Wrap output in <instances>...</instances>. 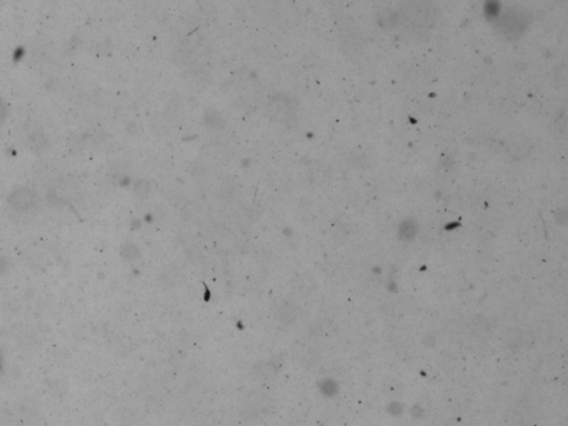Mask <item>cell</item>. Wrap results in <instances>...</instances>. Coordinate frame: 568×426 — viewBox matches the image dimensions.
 I'll return each mask as SVG.
<instances>
[{
  "mask_svg": "<svg viewBox=\"0 0 568 426\" xmlns=\"http://www.w3.org/2000/svg\"><path fill=\"white\" fill-rule=\"evenodd\" d=\"M404 27L410 34L415 35L418 37L422 31L432 28L434 21L433 8L425 3H413L405 8Z\"/></svg>",
  "mask_w": 568,
  "mask_h": 426,
  "instance_id": "1",
  "label": "cell"
},
{
  "mask_svg": "<svg viewBox=\"0 0 568 426\" xmlns=\"http://www.w3.org/2000/svg\"><path fill=\"white\" fill-rule=\"evenodd\" d=\"M529 23V17L523 9L512 8L500 18L496 27L506 39L516 40L522 37Z\"/></svg>",
  "mask_w": 568,
  "mask_h": 426,
  "instance_id": "2",
  "label": "cell"
},
{
  "mask_svg": "<svg viewBox=\"0 0 568 426\" xmlns=\"http://www.w3.org/2000/svg\"><path fill=\"white\" fill-rule=\"evenodd\" d=\"M9 204L18 211H28L36 204V195L28 188H19L9 197Z\"/></svg>",
  "mask_w": 568,
  "mask_h": 426,
  "instance_id": "3",
  "label": "cell"
},
{
  "mask_svg": "<svg viewBox=\"0 0 568 426\" xmlns=\"http://www.w3.org/2000/svg\"><path fill=\"white\" fill-rule=\"evenodd\" d=\"M29 144L35 151H43L46 149L47 140L41 133H34L32 136L29 137Z\"/></svg>",
  "mask_w": 568,
  "mask_h": 426,
  "instance_id": "4",
  "label": "cell"
},
{
  "mask_svg": "<svg viewBox=\"0 0 568 426\" xmlns=\"http://www.w3.org/2000/svg\"><path fill=\"white\" fill-rule=\"evenodd\" d=\"M206 120L208 126L218 127V124H220L221 122V117L217 111L210 110L209 113H206Z\"/></svg>",
  "mask_w": 568,
  "mask_h": 426,
  "instance_id": "5",
  "label": "cell"
},
{
  "mask_svg": "<svg viewBox=\"0 0 568 426\" xmlns=\"http://www.w3.org/2000/svg\"><path fill=\"white\" fill-rule=\"evenodd\" d=\"M136 191L140 197L147 195L148 191H149V184H148L147 182H144V181L139 182V184H137Z\"/></svg>",
  "mask_w": 568,
  "mask_h": 426,
  "instance_id": "6",
  "label": "cell"
},
{
  "mask_svg": "<svg viewBox=\"0 0 568 426\" xmlns=\"http://www.w3.org/2000/svg\"><path fill=\"white\" fill-rule=\"evenodd\" d=\"M7 115H8V106L5 100L0 98V124L7 118Z\"/></svg>",
  "mask_w": 568,
  "mask_h": 426,
  "instance_id": "7",
  "label": "cell"
}]
</instances>
